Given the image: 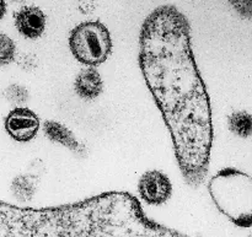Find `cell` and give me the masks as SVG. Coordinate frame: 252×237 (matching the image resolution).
Here are the masks:
<instances>
[{
    "label": "cell",
    "mask_w": 252,
    "mask_h": 237,
    "mask_svg": "<svg viewBox=\"0 0 252 237\" xmlns=\"http://www.w3.org/2000/svg\"><path fill=\"white\" fill-rule=\"evenodd\" d=\"M4 95L6 97V100L15 106L22 105V103H25L29 100V91L26 90V88H24L21 85H17V84L10 85L5 90Z\"/></svg>",
    "instance_id": "7c38bea8"
},
{
    "label": "cell",
    "mask_w": 252,
    "mask_h": 237,
    "mask_svg": "<svg viewBox=\"0 0 252 237\" xmlns=\"http://www.w3.org/2000/svg\"><path fill=\"white\" fill-rule=\"evenodd\" d=\"M36 179L30 175H21V176L15 177L11 182L12 196L22 203L32 201L34 193H36Z\"/></svg>",
    "instance_id": "9c48e42d"
},
{
    "label": "cell",
    "mask_w": 252,
    "mask_h": 237,
    "mask_svg": "<svg viewBox=\"0 0 252 237\" xmlns=\"http://www.w3.org/2000/svg\"><path fill=\"white\" fill-rule=\"evenodd\" d=\"M43 133L51 142L58 143L71 151L80 152L83 149L73 132L56 120H46L43 123Z\"/></svg>",
    "instance_id": "ba28073f"
},
{
    "label": "cell",
    "mask_w": 252,
    "mask_h": 237,
    "mask_svg": "<svg viewBox=\"0 0 252 237\" xmlns=\"http://www.w3.org/2000/svg\"><path fill=\"white\" fill-rule=\"evenodd\" d=\"M138 192L145 203L161 206L172 194V184L169 177L158 170L147 171L138 182Z\"/></svg>",
    "instance_id": "277c9868"
},
{
    "label": "cell",
    "mask_w": 252,
    "mask_h": 237,
    "mask_svg": "<svg viewBox=\"0 0 252 237\" xmlns=\"http://www.w3.org/2000/svg\"><path fill=\"white\" fill-rule=\"evenodd\" d=\"M229 129L238 137L248 139L252 134V117L245 111H236L228 118Z\"/></svg>",
    "instance_id": "30bf717a"
},
{
    "label": "cell",
    "mask_w": 252,
    "mask_h": 237,
    "mask_svg": "<svg viewBox=\"0 0 252 237\" xmlns=\"http://www.w3.org/2000/svg\"><path fill=\"white\" fill-rule=\"evenodd\" d=\"M15 26L24 37L36 39L46 29V15L37 6H25L15 14Z\"/></svg>",
    "instance_id": "8992f818"
},
{
    "label": "cell",
    "mask_w": 252,
    "mask_h": 237,
    "mask_svg": "<svg viewBox=\"0 0 252 237\" xmlns=\"http://www.w3.org/2000/svg\"><path fill=\"white\" fill-rule=\"evenodd\" d=\"M139 64L174 143L187 183L198 187L209 169L213 123L209 96L191 46V26L174 5H162L145 19Z\"/></svg>",
    "instance_id": "6da1fadb"
},
{
    "label": "cell",
    "mask_w": 252,
    "mask_h": 237,
    "mask_svg": "<svg viewBox=\"0 0 252 237\" xmlns=\"http://www.w3.org/2000/svg\"><path fill=\"white\" fill-rule=\"evenodd\" d=\"M5 12H6V2L5 0H0V20L4 17Z\"/></svg>",
    "instance_id": "5bb4252c"
},
{
    "label": "cell",
    "mask_w": 252,
    "mask_h": 237,
    "mask_svg": "<svg viewBox=\"0 0 252 237\" xmlns=\"http://www.w3.org/2000/svg\"><path fill=\"white\" fill-rule=\"evenodd\" d=\"M75 92L86 101H93L101 95L103 90V81L98 71L93 66L83 69L76 75L74 81Z\"/></svg>",
    "instance_id": "52a82bcc"
},
{
    "label": "cell",
    "mask_w": 252,
    "mask_h": 237,
    "mask_svg": "<svg viewBox=\"0 0 252 237\" xmlns=\"http://www.w3.org/2000/svg\"><path fill=\"white\" fill-rule=\"evenodd\" d=\"M16 54V46L14 41L0 32V66H5L11 63Z\"/></svg>",
    "instance_id": "8fae6325"
},
{
    "label": "cell",
    "mask_w": 252,
    "mask_h": 237,
    "mask_svg": "<svg viewBox=\"0 0 252 237\" xmlns=\"http://www.w3.org/2000/svg\"><path fill=\"white\" fill-rule=\"evenodd\" d=\"M69 47L76 60L95 68L107 60L112 51L110 31L100 21L81 22L71 30Z\"/></svg>",
    "instance_id": "3957f363"
},
{
    "label": "cell",
    "mask_w": 252,
    "mask_h": 237,
    "mask_svg": "<svg viewBox=\"0 0 252 237\" xmlns=\"http://www.w3.org/2000/svg\"><path fill=\"white\" fill-rule=\"evenodd\" d=\"M39 118L33 111L25 107L12 110L5 118V129L16 142L26 143L33 139L38 133Z\"/></svg>",
    "instance_id": "5b68a950"
},
{
    "label": "cell",
    "mask_w": 252,
    "mask_h": 237,
    "mask_svg": "<svg viewBox=\"0 0 252 237\" xmlns=\"http://www.w3.org/2000/svg\"><path fill=\"white\" fill-rule=\"evenodd\" d=\"M208 191L219 210L243 228L251 225L252 181L245 172L223 169L208 183Z\"/></svg>",
    "instance_id": "7a4b0ae2"
},
{
    "label": "cell",
    "mask_w": 252,
    "mask_h": 237,
    "mask_svg": "<svg viewBox=\"0 0 252 237\" xmlns=\"http://www.w3.org/2000/svg\"><path fill=\"white\" fill-rule=\"evenodd\" d=\"M229 4L235 9L239 15L246 19H251L252 16V1L251 0H228Z\"/></svg>",
    "instance_id": "4fadbf2b"
},
{
    "label": "cell",
    "mask_w": 252,
    "mask_h": 237,
    "mask_svg": "<svg viewBox=\"0 0 252 237\" xmlns=\"http://www.w3.org/2000/svg\"><path fill=\"white\" fill-rule=\"evenodd\" d=\"M10 1H12V2H24V1H26V0H10Z\"/></svg>",
    "instance_id": "9a60e30c"
}]
</instances>
